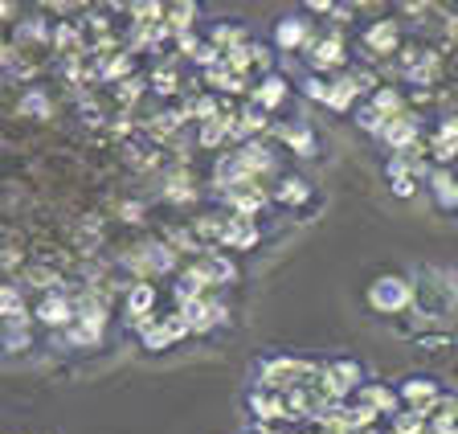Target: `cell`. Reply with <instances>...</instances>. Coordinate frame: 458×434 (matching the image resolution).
Listing matches in <instances>:
<instances>
[{"mask_svg":"<svg viewBox=\"0 0 458 434\" xmlns=\"http://www.w3.org/2000/svg\"><path fill=\"white\" fill-rule=\"evenodd\" d=\"M54 41H57V49H78V30L74 25H62V30L54 33Z\"/></svg>","mask_w":458,"mask_h":434,"instance_id":"e575fe53","label":"cell"},{"mask_svg":"<svg viewBox=\"0 0 458 434\" xmlns=\"http://www.w3.org/2000/svg\"><path fill=\"white\" fill-rule=\"evenodd\" d=\"M262 127H267V111L254 103H250L242 115H233V135H254V132H262Z\"/></svg>","mask_w":458,"mask_h":434,"instance_id":"ffe728a7","label":"cell"},{"mask_svg":"<svg viewBox=\"0 0 458 434\" xmlns=\"http://www.w3.org/2000/svg\"><path fill=\"white\" fill-rule=\"evenodd\" d=\"M131 17L140 21V25H156V21L164 17V4H152V0H143V4H131Z\"/></svg>","mask_w":458,"mask_h":434,"instance_id":"4dcf8cb0","label":"cell"},{"mask_svg":"<svg viewBox=\"0 0 458 434\" xmlns=\"http://www.w3.org/2000/svg\"><path fill=\"white\" fill-rule=\"evenodd\" d=\"M311 66L315 70H340L344 66V41L340 38L311 41Z\"/></svg>","mask_w":458,"mask_h":434,"instance_id":"9c48e42d","label":"cell"},{"mask_svg":"<svg viewBox=\"0 0 458 434\" xmlns=\"http://www.w3.org/2000/svg\"><path fill=\"white\" fill-rule=\"evenodd\" d=\"M0 17H13V4H4V0H0Z\"/></svg>","mask_w":458,"mask_h":434,"instance_id":"f35d334b","label":"cell"},{"mask_svg":"<svg viewBox=\"0 0 458 434\" xmlns=\"http://www.w3.org/2000/svg\"><path fill=\"white\" fill-rule=\"evenodd\" d=\"M434 152H438V160L458 156V123H454V119H450V123H442L438 140H434Z\"/></svg>","mask_w":458,"mask_h":434,"instance_id":"d4e9b609","label":"cell"},{"mask_svg":"<svg viewBox=\"0 0 458 434\" xmlns=\"http://www.w3.org/2000/svg\"><path fill=\"white\" fill-rule=\"evenodd\" d=\"M275 197L283 205H299V201H307V197H311V189H307V181H299V176H286V181H278Z\"/></svg>","mask_w":458,"mask_h":434,"instance_id":"7402d4cb","label":"cell"},{"mask_svg":"<svg viewBox=\"0 0 458 434\" xmlns=\"http://www.w3.org/2000/svg\"><path fill=\"white\" fill-rule=\"evenodd\" d=\"M369 303H372V311H381V316H397L401 308L413 303V283L401 279V275H381V279L369 287Z\"/></svg>","mask_w":458,"mask_h":434,"instance_id":"6da1fadb","label":"cell"},{"mask_svg":"<svg viewBox=\"0 0 458 434\" xmlns=\"http://www.w3.org/2000/svg\"><path fill=\"white\" fill-rule=\"evenodd\" d=\"M21 111H25V115H41V119H46L49 115V98L41 95V90H29V95L21 98Z\"/></svg>","mask_w":458,"mask_h":434,"instance_id":"f546056e","label":"cell"},{"mask_svg":"<svg viewBox=\"0 0 458 434\" xmlns=\"http://www.w3.org/2000/svg\"><path fill=\"white\" fill-rule=\"evenodd\" d=\"M233 135V115H217L209 123H200V148H221Z\"/></svg>","mask_w":458,"mask_h":434,"instance_id":"9a60e30c","label":"cell"},{"mask_svg":"<svg viewBox=\"0 0 458 434\" xmlns=\"http://www.w3.org/2000/svg\"><path fill=\"white\" fill-rule=\"evenodd\" d=\"M275 46H278V49H299V46H307V21L283 17V21L275 25Z\"/></svg>","mask_w":458,"mask_h":434,"instance_id":"4fadbf2b","label":"cell"},{"mask_svg":"<svg viewBox=\"0 0 458 434\" xmlns=\"http://www.w3.org/2000/svg\"><path fill=\"white\" fill-rule=\"evenodd\" d=\"M200 267H205V275H209L213 287H221V283H233V279H238V267L229 262L225 251H205V254H200Z\"/></svg>","mask_w":458,"mask_h":434,"instance_id":"ba28073f","label":"cell"},{"mask_svg":"<svg viewBox=\"0 0 458 434\" xmlns=\"http://www.w3.org/2000/svg\"><path fill=\"white\" fill-rule=\"evenodd\" d=\"M25 316V300H21V291L13 283H0V319H17Z\"/></svg>","mask_w":458,"mask_h":434,"instance_id":"cb8c5ba5","label":"cell"},{"mask_svg":"<svg viewBox=\"0 0 458 434\" xmlns=\"http://www.w3.org/2000/svg\"><path fill=\"white\" fill-rule=\"evenodd\" d=\"M360 95V87H356V78H340V82H332L327 87V106L332 111H348V103Z\"/></svg>","mask_w":458,"mask_h":434,"instance_id":"d6986e66","label":"cell"},{"mask_svg":"<svg viewBox=\"0 0 458 434\" xmlns=\"http://www.w3.org/2000/svg\"><path fill=\"white\" fill-rule=\"evenodd\" d=\"M327 87H332V82H324V78H311V82H307V95L319 98V103H327Z\"/></svg>","mask_w":458,"mask_h":434,"instance_id":"d590c367","label":"cell"},{"mask_svg":"<svg viewBox=\"0 0 458 434\" xmlns=\"http://www.w3.org/2000/svg\"><path fill=\"white\" fill-rule=\"evenodd\" d=\"M246 46V30L242 25H217L213 30V49H221V54H229V49Z\"/></svg>","mask_w":458,"mask_h":434,"instance_id":"603a6c76","label":"cell"},{"mask_svg":"<svg viewBox=\"0 0 458 434\" xmlns=\"http://www.w3.org/2000/svg\"><path fill=\"white\" fill-rule=\"evenodd\" d=\"M426 430V414H397L393 418V434H421Z\"/></svg>","mask_w":458,"mask_h":434,"instance_id":"f1b7e54d","label":"cell"},{"mask_svg":"<svg viewBox=\"0 0 458 434\" xmlns=\"http://www.w3.org/2000/svg\"><path fill=\"white\" fill-rule=\"evenodd\" d=\"M397 397L410 405L413 414H434L438 402H442V389H438V381H429V377H410V381L401 386Z\"/></svg>","mask_w":458,"mask_h":434,"instance_id":"3957f363","label":"cell"},{"mask_svg":"<svg viewBox=\"0 0 458 434\" xmlns=\"http://www.w3.org/2000/svg\"><path fill=\"white\" fill-rule=\"evenodd\" d=\"M192 17H197V4H168V9H164V21H168L164 30L184 38V33L192 30Z\"/></svg>","mask_w":458,"mask_h":434,"instance_id":"e0dca14e","label":"cell"},{"mask_svg":"<svg viewBox=\"0 0 458 434\" xmlns=\"http://www.w3.org/2000/svg\"><path fill=\"white\" fill-rule=\"evenodd\" d=\"M225 201H229V209L233 213L254 217V213L267 205V193H262V184H233V189L225 193Z\"/></svg>","mask_w":458,"mask_h":434,"instance_id":"8992f818","label":"cell"},{"mask_svg":"<svg viewBox=\"0 0 458 434\" xmlns=\"http://www.w3.org/2000/svg\"><path fill=\"white\" fill-rule=\"evenodd\" d=\"M360 405H369L372 414H393L397 418L401 397L393 394V389H385V386H360Z\"/></svg>","mask_w":458,"mask_h":434,"instance_id":"8fae6325","label":"cell"},{"mask_svg":"<svg viewBox=\"0 0 458 434\" xmlns=\"http://www.w3.org/2000/svg\"><path fill=\"white\" fill-rule=\"evenodd\" d=\"M389 181H393V193L397 197H413V173H410V165H405V156L389 160Z\"/></svg>","mask_w":458,"mask_h":434,"instance_id":"44dd1931","label":"cell"},{"mask_svg":"<svg viewBox=\"0 0 458 434\" xmlns=\"http://www.w3.org/2000/svg\"><path fill=\"white\" fill-rule=\"evenodd\" d=\"M205 82H209L213 90H229V95H242V90H246V78L229 74V66H225V62H217V66H213V70H205Z\"/></svg>","mask_w":458,"mask_h":434,"instance_id":"ac0fdd59","label":"cell"},{"mask_svg":"<svg viewBox=\"0 0 458 434\" xmlns=\"http://www.w3.org/2000/svg\"><path fill=\"white\" fill-rule=\"evenodd\" d=\"M119 87H123V90H119V95H123V98H140L143 82H140V78H127V82H119Z\"/></svg>","mask_w":458,"mask_h":434,"instance_id":"8d00e7d4","label":"cell"},{"mask_svg":"<svg viewBox=\"0 0 458 434\" xmlns=\"http://www.w3.org/2000/svg\"><path fill=\"white\" fill-rule=\"evenodd\" d=\"M29 283H33V287H54L57 283V270H49V267H29Z\"/></svg>","mask_w":458,"mask_h":434,"instance_id":"d6a6232c","label":"cell"},{"mask_svg":"<svg viewBox=\"0 0 458 434\" xmlns=\"http://www.w3.org/2000/svg\"><path fill=\"white\" fill-rule=\"evenodd\" d=\"M286 98V82L278 74H270V78H262V87L254 90V106H262V111H275L278 103Z\"/></svg>","mask_w":458,"mask_h":434,"instance_id":"2e32d148","label":"cell"},{"mask_svg":"<svg viewBox=\"0 0 458 434\" xmlns=\"http://www.w3.org/2000/svg\"><path fill=\"white\" fill-rule=\"evenodd\" d=\"M381 135L389 140L393 152H405V148H413V135H418V127H413L410 115H397V119H389V123L381 127Z\"/></svg>","mask_w":458,"mask_h":434,"instance_id":"7c38bea8","label":"cell"},{"mask_svg":"<svg viewBox=\"0 0 458 434\" xmlns=\"http://www.w3.org/2000/svg\"><path fill=\"white\" fill-rule=\"evenodd\" d=\"M258 238H262V230H258L254 217L233 213V217H225V230H221V246H217V251H250Z\"/></svg>","mask_w":458,"mask_h":434,"instance_id":"277c9868","label":"cell"},{"mask_svg":"<svg viewBox=\"0 0 458 434\" xmlns=\"http://www.w3.org/2000/svg\"><path fill=\"white\" fill-rule=\"evenodd\" d=\"M189 319L181 316V311H172V316H164V319H156L148 332H140L143 336V348H152V353H160V348H172L176 340H184L189 336Z\"/></svg>","mask_w":458,"mask_h":434,"instance_id":"7a4b0ae2","label":"cell"},{"mask_svg":"<svg viewBox=\"0 0 458 434\" xmlns=\"http://www.w3.org/2000/svg\"><path fill=\"white\" fill-rule=\"evenodd\" d=\"M192 115H197L200 123H209V119H217V115H221V111H217V98H209V95L197 98V103H192Z\"/></svg>","mask_w":458,"mask_h":434,"instance_id":"1f68e13d","label":"cell"},{"mask_svg":"<svg viewBox=\"0 0 458 434\" xmlns=\"http://www.w3.org/2000/svg\"><path fill=\"white\" fill-rule=\"evenodd\" d=\"M397 41H401L397 21H372L369 30H364V49H369V54H393Z\"/></svg>","mask_w":458,"mask_h":434,"instance_id":"52a82bcc","label":"cell"},{"mask_svg":"<svg viewBox=\"0 0 458 434\" xmlns=\"http://www.w3.org/2000/svg\"><path fill=\"white\" fill-rule=\"evenodd\" d=\"M156 287L152 283H131V291H127V311H131V319H143V316H156Z\"/></svg>","mask_w":458,"mask_h":434,"instance_id":"5bb4252c","label":"cell"},{"mask_svg":"<svg viewBox=\"0 0 458 434\" xmlns=\"http://www.w3.org/2000/svg\"><path fill=\"white\" fill-rule=\"evenodd\" d=\"M123 217H127V222H140V217H143V205H123Z\"/></svg>","mask_w":458,"mask_h":434,"instance_id":"74e56055","label":"cell"},{"mask_svg":"<svg viewBox=\"0 0 458 434\" xmlns=\"http://www.w3.org/2000/svg\"><path fill=\"white\" fill-rule=\"evenodd\" d=\"M434 193L442 205H458V181L450 173H434Z\"/></svg>","mask_w":458,"mask_h":434,"instance_id":"4316f807","label":"cell"},{"mask_svg":"<svg viewBox=\"0 0 458 434\" xmlns=\"http://www.w3.org/2000/svg\"><path fill=\"white\" fill-rule=\"evenodd\" d=\"M164 193H168L172 201H189V197H197V189H192L189 173H172V176H168V189H164Z\"/></svg>","mask_w":458,"mask_h":434,"instance_id":"484cf974","label":"cell"},{"mask_svg":"<svg viewBox=\"0 0 458 434\" xmlns=\"http://www.w3.org/2000/svg\"><path fill=\"white\" fill-rule=\"evenodd\" d=\"M33 316H38L46 328H70V324H74V303H70L66 295L49 291L46 300L38 303V311H33Z\"/></svg>","mask_w":458,"mask_h":434,"instance_id":"5b68a950","label":"cell"},{"mask_svg":"<svg viewBox=\"0 0 458 434\" xmlns=\"http://www.w3.org/2000/svg\"><path fill=\"white\" fill-rule=\"evenodd\" d=\"M152 87L160 90V95H172V90H176V74H172V70H156V74H152Z\"/></svg>","mask_w":458,"mask_h":434,"instance_id":"836d02e7","label":"cell"},{"mask_svg":"<svg viewBox=\"0 0 458 434\" xmlns=\"http://www.w3.org/2000/svg\"><path fill=\"white\" fill-rule=\"evenodd\" d=\"M250 410H254L262 422H275V418H291V414H286L283 394H270V389H254V394H250Z\"/></svg>","mask_w":458,"mask_h":434,"instance_id":"30bf717a","label":"cell"},{"mask_svg":"<svg viewBox=\"0 0 458 434\" xmlns=\"http://www.w3.org/2000/svg\"><path fill=\"white\" fill-rule=\"evenodd\" d=\"M286 144L291 148H299V156H311L315 152V140H311V132H307V127H286Z\"/></svg>","mask_w":458,"mask_h":434,"instance_id":"83f0119b","label":"cell"}]
</instances>
